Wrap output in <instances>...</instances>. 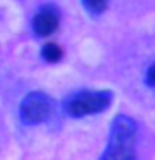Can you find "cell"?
<instances>
[{"instance_id":"6da1fadb","label":"cell","mask_w":155,"mask_h":160,"mask_svg":"<svg viewBox=\"0 0 155 160\" xmlns=\"http://www.w3.org/2000/svg\"><path fill=\"white\" fill-rule=\"evenodd\" d=\"M137 142V122L128 115H117L113 118L110 137L102 153L103 160H133Z\"/></svg>"},{"instance_id":"7a4b0ae2","label":"cell","mask_w":155,"mask_h":160,"mask_svg":"<svg viewBox=\"0 0 155 160\" xmlns=\"http://www.w3.org/2000/svg\"><path fill=\"white\" fill-rule=\"evenodd\" d=\"M112 100L113 93L110 90H80L65 98L63 112L73 118L97 115L105 112L112 105Z\"/></svg>"},{"instance_id":"3957f363","label":"cell","mask_w":155,"mask_h":160,"mask_svg":"<svg viewBox=\"0 0 155 160\" xmlns=\"http://www.w3.org/2000/svg\"><path fill=\"white\" fill-rule=\"evenodd\" d=\"M20 120L25 125L43 123L53 115L55 102L43 92H30L20 102Z\"/></svg>"},{"instance_id":"277c9868","label":"cell","mask_w":155,"mask_h":160,"mask_svg":"<svg viewBox=\"0 0 155 160\" xmlns=\"http://www.w3.org/2000/svg\"><path fill=\"white\" fill-rule=\"evenodd\" d=\"M58 25H60V10L53 3L42 5L37 10V13L33 15V20H32L33 33L42 38L52 35L58 28Z\"/></svg>"},{"instance_id":"5b68a950","label":"cell","mask_w":155,"mask_h":160,"mask_svg":"<svg viewBox=\"0 0 155 160\" xmlns=\"http://www.w3.org/2000/svg\"><path fill=\"white\" fill-rule=\"evenodd\" d=\"M40 53H42V57H43L45 62H48V63H57L63 57V50L60 48V45L53 43V42L45 43L42 47V52H40Z\"/></svg>"},{"instance_id":"8992f818","label":"cell","mask_w":155,"mask_h":160,"mask_svg":"<svg viewBox=\"0 0 155 160\" xmlns=\"http://www.w3.org/2000/svg\"><path fill=\"white\" fill-rule=\"evenodd\" d=\"M85 10L93 15V17H97V15H102L105 10L108 7V0H82Z\"/></svg>"},{"instance_id":"52a82bcc","label":"cell","mask_w":155,"mask_h":160,"mask_svg":"<svg viewBox=\"0 0 155 160\" xmlns=\"http://www.w3.org/2000/svg\"><path fill=\"white\" fill-rule=\"evenodd\" d=\"M155 65L153 63H150L148 65V68H147V72H145V83L148 85L150 88L153 87V83H155V80H153V72H155Z\"/></svg>"}]
</instances>
